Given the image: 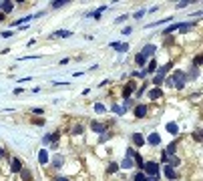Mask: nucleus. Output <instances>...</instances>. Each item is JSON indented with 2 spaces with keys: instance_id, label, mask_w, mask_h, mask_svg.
<instances>
[{
  "instance_id": "nucleus-1",
  "label": "nucleus",
  "mask_w": 203,
  "mask_h": 181,
  "mask_svg": "<svg viewBox=\"0 0 203 181\" xmlns=\"http://www.w3.org/2000/svg\"><path fill=\"white\" fill-rule=\"evenodd\" d=\"M185 72H181V71H175V75L173 76H169V79H165V85H169V87H173V89H183L185 87Z\"/></svg>"
},
{
  "instance_id": "nucleus-34",
  "label": "nucleus",
  "mask_w": 203,
  "mask_h": 181,
  "mask_svg": "<svg viewBox=\"0 0 203 181\" xmlns=\"http://www.w3.org/2000/svg\"><path fill=\"white\" fill-rule=\"evenodd\" d=\"M145 16V10H137L135 12V18H143Z\"/></svg>"
},
{
  "instance_id": "nucleus-2",
  "label": "nucleus",
  "mask_w": 203,
  "mask_h": 181,
  "mask_svg": "<svg viewBox=\"0 0 203 181\" xmlns=\"http://www.w3.org/2000/svg\"><path fill=\"white\" fill-rule=\"evenodd\" d=\"M143 169H145V173H147V175H151V177H157V175H159V165H157V163H153V161L145 163V165H143Z\"/></svg>"
},
{
  "instance_id": "nucleus-28",
  "label": "nucleus",
  "mask_w": 203,
  "mask_h": 181,
  "mask_svg": "<svg viewBox=\"0 0 203 181\" xmlns=\"http://www.w3.org/2000/svg\"><path fill=\"white\" fill-rule=\"evenodd\" d=\"M135 181H147V175H145V173H137V175H135Z\"/></svg>"
},
{
  "instance_id": "nucleus-8",
  "label": "nucleus",
  "mask_w": 203,
  "mask_h": 181,
  "mask_svg": "<svg viewBox=\"0 0 203 181\" xmlns=\"http://www.w3.org/2000/svg\"><path fill=\"white\" fill-rule=\"evenodd\" d=\"M145 115H147V107H145V105H139V107H135V117L143 119Z\"/></svg>"
},
{
  "instance_id": "nucleus-32",
  "label": "nucleus",
  "mask_w": 203,
  "mask_h": 181,
  "mask_svg": "<svg viewBox=\"0 0 203 181\" xmlns=\"http://www.w3.org/2000/svg\"><path fill=\"white\" fill-rule=\"evenodd\" d=\"M187 4H191L189 0H181V2H177V6H179V8H185V6H187Z\"/></svg>"
},
{
  "instance_id": "nucleus-22",
  "label": "nucleus",
  "mask_w": 203,
  "mask_h": 181,
  "mask_svg": "<svg viewBox=\"0 0 203 181\" xmlns=\"http://www.w3.org/2000/svg\"><path fill=\"white\" fill-rule=\"evenodd\" d=\"M173 153H175V143H171V145H169V147H167V151H165V155H163V159H167V157H169V155H173Z\"/></svg>"
},
{
  "instance_id": "nucleus-14",
  "label": "nucleus",
  "mask_w": 203,
  "mask_h": 181,
  "mask_svg": "<svg viewBox=\"0 0 203 181\" xmlns=\"http://www.w3.org/2000/svg\"><path fill=\"white\" fill-rule=\"evenodd\" d=\"M12 8H14V4H12L10 0H4V2H2V10H4V14L12 12Z\"/></svg>"
},
{
  "instance_id": "nucleus-25",
  "label": "nucleus",
  "mask_w": 203,
  "mask_h": 181,
  "mask_svg": "<svg viewBox=\"0 0 203 181\" xmlns=\"http://www.w3.org/2000/svg\"><path fill=\"white\" fill-rule=\"evenodd\" d=\"M165 79L163 76H159V75H155V79H153V85H157V87H161V83H163Z\"/></svg>"
},
{
  "instance_id": "nucleus-35",
  "label": "nucleus",
  "mask_w": 203,
  "mask_h": 181,
  "mask_svg": "<svg viewBox=\"0 0 203 181\" xmlns=\"http://www.w3.org/2000/svg\"><path fill=\"white\" fill-rule=\"evenodd\" d=\"M189 76H191V79H195V76H197V68H191V72H189Z\"/></svg>"
},
{
  "instance_id": "nucleus-36",
  "label": "nucleus",
  "mask_w": 203,
  "mask_h": 181,
  "mask_svg": "<svg viewBox=\"0 0 203 181\" xmlns=\"http://www.w3.org/2000/svg\"><path fill=\"white\" fill-rule=\"evenodd\" d=\"M109 137H111V133H107V131H105V133L101 135V141H107V139H109Z\"/></svg>"
},
{
  "instance_id": "nucleus-37",
  "label": "nucleus",
  "mask_w": 203,
  "mask_h": 181,
  "mask_svg": "<svg viewBox=\"0 0 203 181\" xmlns=\"http://www.w3.org/2000/svg\"><path fill=\"white\" fill-rule=\"evenodd\" d=\"M135 155V149H127V157H133Z\"/></svg>"
},
{
  "instance_id": "nucleus-9",
  "label": "nucleus",
  "mask_w": 203,
  "mask_h": 181,
  "mask_svg": "<svg viewBox=\"0 0 203 181\" xmlns=\"http://www.w3.org/2000/svg\"><path fill=\"white\" fill-rule=\"evenodd\" d=\"M91 129L95 131V133H105V131H107V129H105V125L97 123V121H92V123H91Z\"/></svg>"
},
{
  "instance_id": "nucleus-43",
  "label": "nucleus",
  "mask_w": 203,
  "mask_h": 181,
  "mask_svg": "<svg viewBox=\"0 0 203 181\" xmlns=\"http://www.w3.org/2000/svg\"><path fill=\"white\" fill-rule=\"evenodd\" d=\"M0 8H2V2H0Z\"/></svg>"
},
{
  "instance_id": "nucleus-13",
  "label": "nucleus",
  "mask_w": 203,
  "mask_h": 181,
  "mask_svg": "<svg viewBox=\"0 0 203 181\" xmlns=\"http://www.w3.org/2000/svg\"><path fill=\"white\" fill-rule=\"evenodd\" d=\"M71 30H56L54 34H50V38H56V36H60V38H67V36H71Z\"/></svg>"
},
{
  "instance_id": "nucleus-20",
  "label": "nucleus",
  "mask_w": 203,
  "mask_h": 181,
  "mask_svg": "<svg viewBox=\"0 0 203 181\" xmlns=\"http://www.w3.org/2000/svg\"><path fill=\"white\" fill-rule=\"evenodd\" d=\"M133 165H135V163L131 161V157H125V161L121 163V167H123V169H131V167H133Z\"/></svg>"
},
{
  "instance_id": "nucleus-29",
  "label": "nucleus",
  "mask_w": 203,
  "mask_h": 181,
  "mask_svg": "<svg viewBox=\"0 0 203 181\" xmlns=\"http://www.w3.org/2000/svg\"><path fill=\"white\" fill-rule=\"evenodd\" d=\"M20 173H22V179H24V181H30V171H26V169H22V171H20Z\"/></svg>"
},
{
  "instance_id": "nucleus-26",
  "label": "nucleus",
  "mask_w": 203,
  "mask_h": 181,
  "mask_svg": "<svg viewBox=\"0 0 203 181\" xmlns=\"http://www.w3.org/2000/svg\"><path fill=\"white\" fill-rule=\"evenodd\" d=\"M135 62H137V65H145V57H143V54H137V57H135Z\"/></svg>"
},
{
  "instance_id": "nucleus-17",
  "label": "nucleus",
  "mask_w": 203,
  "mask_h": 181,
  "mask_svg": "<svg viewBox=\"0 0 203 181\" xmlns=\"http://www.w3.org/2000/svg\"><path fill=\"white\" fill-rule=\"evenodd\" d=\"M167 131H169L171 135H177V133H179V127H177V123H167Z\"/></svg>"
},
{
  "instance_id": "nucleus-12",
  "label": "nucleus",
  "mask_w": 203,
  "mask_h": 181,
  "mask_svg": "<svg viewBox=\"0 0 203 181\" xmlns=\"http://www.w3.org/2000/svg\"><path fill=\"white\" fill-rule=\"evenodd\" d=\"M133 90H135V83H129V85L123 89V97H125V99H129V95L133 93Z\"/></svg>"
},
{
  "instance_id": "nucleus-6",
  "label": "nucleus",
  "mask_w": 203,
  "mask_h": 181,
  "mask_svg": "<svg viewBox=\"0 0 203 181\" xmlns=\"http://www.w3.org/2000/svg\"><path fill=\"white\" fill-rule=\"evenodd\" d=\"M38 161L42 163V165L49 163V151H46V149H40V151H38Z\"/></svg>"
},
{
  "instance_id": "nucleus-16",
  "label": "nucleus",
  "mask_w": 203,
  "mask_h": 181,
  "mask_svg": "<svg viewBox=\"0 0 203 181\" xmlns=\"http://www.w3.org/2000/svg\"><path fill=\"white\" fill-rule=\"evenodd\" d=\"M161 95H163V93H161L159 87H157V89H151V90H149V99H159Z\"/></svg>"
},
{
  "instance_id": "nucleus-21",
  "label": "nucleus",
  "mask_w": 203,
  "mask_h": 181,
  "mask_svg": "<svg viewBox=\"0 0 203 181\" xmlns=\"http://www.w3.org/2000/svg\"><path fill=\"white\" fill-rule=\"evenodd\" d=\"M169 68H171V65H165V67L157 68V71H159V72H157V75H159V76H163V79H165V75H167V71H169Z\"/></svg>"
},
{
  "instance_id": "nucleus-19",
  "label": "nucleus",
  "mask_w": 203,
  "mask_h": 181,
  "mask_svg": "<svg viewBox=\"0 0 203 181\" xmlns=\"http://www.w3.org/2000/svg\"><path fill=\"white\" fill-rule=\"evenodd\" d=\"M179 28H181V22H177V24H171V26H167V28H165V34L175 32V30H179Z\"/></svg>"
},
{
  "instance_id": "nucleus-27",
  "label": "nucleus",
  "mask_w": 203,
  "mask_h": 181,
  "mask_svg": "<svg viewBox=\"0 0 203 181\" xmlns=\"http://www.w3.org/2000/svg\"><path fill=\"white\" fill-rule=\"evenodd\" d=\"M113 111H115L117 115H123V113H125V109H123L121 105H113Z\"/></svg>"
},
{
  "instance_id": "nucleus-38",
  "label": "nucleus",
  "mask_w": 203,
  "mask_h": 181,
  "mask_svg": "<svg viewBox=\"0 0 203 181\" xmlns=\"http://www.w3.org/2000/svg\"><path fill=\"white\" fill-rule=\"evenodd\" d=\"M133 32V28H131V26H127V28H123V34H131Z\"/></svg>"
},
{
  "instance_id": "nucleus-3",
  "label": "nucleus",
  "mask_w": 203,
  "mask_h": 181,
  "mask_svg": "<svg viewBox=\"0 0 203 181\" xmlns=\"http://www.w3.org/2000/svg\"><path fill=\"white\" fill-rule=\"evenodd\" d=\"M163 171H165V175L169 177V179H177V171L173 169V165H165Z\"/></svg>"
},
{
  "instance_id": "nucleus-24",
  "label": "nucleus",
  "mask_w": 203,
  "mask_h": 181,
  "mask_svg": "<svg viewBox=\"0 0 203 181\" xmlns=\"http://www.w3.org/2000/svg\"><path fill=\"white\" fill-rule=\"evenodd\" d=\"M64 4H68L67 0H54V2H53V8H60V6H64Z\"/></svg>"
},
{
  "instance_id": "nucleus-31",
  "label": "nucleus",
  "mask_w": 203,
  "mask_h": 181,
  "mask_svg": "<svg viewBox=\"0 0 203 181\" xmlns=\"http://www.w3.org/2000/svg\"><path fill=\"white\" fill-rule=\"evenodd\" d=\"M81 133H82V127H81V125H77V127L73 129V135H81Z\"/></svg>"
},
{
  "instance_id": "nucleus-30",
  "label": "nucleus",
  "mask_w": 203,
  "mask_h": 181,
  "mask_svg": "<svg viewBox=\"0 0 203 181\" xmlns=\"http://www.w3.org/2000/svg\"><path fill=\"white\" fill-rule=\"evenodd\" d=\"M109 171H111V173L119 171V163H111V165H109Z\"/></svg>"
},
{
  "instance_id": "nucleus-15",
  "label": "nucleus",
  "mask_w": 203,
  "mask_h": 181,
  "mask_svg": "<svg viewBox=\"0 0 203 181\" xmlns=\"http://www.w3.org/2000/svg\"><path fill=\"white\" fill-rule=\"evenodd\" d=\"M63 163H64V157H63V155H54V157H53V165H54V167H63Z\"/></svg>"
},
{
  "instance_id": "nucleus-39",
  "label": "nucleus",
  "mask_w": 203,
  "mask_h": 181,
  "mask_svg": "<svg viewBox=\"0 0 203 181\" xmlns=\"http://www.w3.org/2000/svg\"><path fill=\"white\" fill-rule=\"evenodd\" d=\"M12 36V32H10V30H6V32H2V38H10Z\"/></svg>"
},
{
  "instance_id": "nucleus-4",
  "label": "nucleus",
  "mask_w": 203,
  "mask_h": 181,
  "mask_svg": "<svg viewBox=\"0 0 203 181\" xmlns=\"http://www.w3.org/2000/svg\"><path fill=\"white\" fill-rule=\"evenodd\" d=\"M155 50H157V46H155V44H147V46H143V50H141V54H143V57H151V54L155 53Z\"/></svg>"
},
{
  "instance_id": "nucleus-40",
  "label": "nucleus",
  "mask_w": 203,
  "mask_h": 181,
  "mask_svg": "<svg viewBox=\"0 0 203 181\" xmlns=\"http://www.w3.org/2000/svg\"><path fill=\"white\" fill-rule=\"evenodd\" d=\"M56 181H68L67 177H56Z\"/></svg>"
},
{
  "instance_id": "nucleus-18",
  "label": "nucleus",
  "mask_w": 203,
  "mask_h": 181,
  "mask_svg": "<svg viewBox=\"0 0 203 181\" xmlns=\"http://www.w3.org/2000/svg\"><path fill=\"white\" fill-rule=\"evenodd\" d=\"M133 159H135V165L143 169V165H145V163H143V157H141V155H139V153H137V151H135V155H133Z\"/></svg>"
},
{
  "instance_id": "nucleus-42",
  "label": "nucleus",
  "mask_w": 203,
  "mask_h": 181,
  "mask_svg": "<svg viewBox=\"0 0 203 181\" xmlns=\"http://www.w3.org/2000/svg\"><path fill=\"white\" fill-rule=\"evenodd\" d=\"M2 155H4V149H2V147H0V157H2Z\"/></svg>"
},
{
  "instance_id": "nucleus-11",
  "label": "nucleus",
  "mask_w": 203,
  "mask_h": 181,
  "mask_svg": "<svg viewBox=\"0 0 203 181\" xmlns=\"http://www.w3.org/2000/svg\"><path fill=\"white\" fill-rule=\"evenodd\" d=\"M133 143H135L137 147H141V145L145 143V137H143L141 133H133Z\"/></svg>"
},
{
  "instance_id": "nucleus-33",
  "label": "nucleus",
  "mask_w": 203,
  "mask_h": 181,
  "mask_svg": "<svg viewBox=\"0 0 203 181\" xmlns=\"http://www.w3.org/2000/svg\"><path fill=\"white\" fill-rule=\"evenodd\" d=\"M95 111H97V113H105V107H103V105H99V103H97V105H95Z\"/></svg>"
},
{
  "instance_id": "nucleus-7",
  "label": "nucleus",
  "mask_w": 203,
  "mask_h": 181,
  "mask_svg": "<svg viewBox=\"0 0 203 181\" xmlns=\"http://www.w3.org/2000/svg\"><path fill=\"white\" fill-rule=\"evenodd\" d=\"M147 141H149V145H159L161 137H159V133H151L149 137H147Z\"/></svg>"
},
{
  "instance_id": "nucleus-5",
  "label": "nucleus",
  "mask_w": 203,
  "mask_h": 181,
  "mask_svg": "<svg viewBox=\"0 0 203 181\" xmlns=\"http://www.w3.org/2000/svg\"><path fill=\"white\" fill-rule=\"evenodd\" d=\"M111 46L115 48V50H119V53H127V50H129V44L127 42H111Z\"/></svg>"
},
{
  "instance_id": "nucleus-10",
  "label": "nucleus",
  "mask_w": 203,
  "mask_h": 181,
  "mask_svg": "<svg viewBox=\"0 0 203 181\" xmlns=\"http://www.w3.org/2000/svg\"><path fill=\"white\" fill-rule=\"evenodd\" d=\"M10 165H12L10 169H12L14 173H20V171H22V163H20V159H12V163H10Z\"/></svg>"
},
{
  "instance_id": "nucleus-23",
  "label": "nucleus",
  "mask_w": 203,
  "mask_h": 181,
  "mask_svg": "<svg viewBox=\"0 0 203 181\" xmlns=\"http://www.w3.org/2000/svg\"><path fill=\"white\" fill-rule=\"evenodd\" d=\"M153 71H157V62L155 61H151L149 65H147V68H145V72H153Z\"/></svg>"
},
{
  "instance_id": "nucleus-41",
  "label": "nucleus",
  "mask_w": 203,
  "mask_h": 181,
  "mask_svg": "<svg viewBox=\"0 0 203 181\" xmlns=\"http://www.w3.org/2000/svg\"><path fill=\"white\" fill-rule=\"evenodd\" d=\"M147 181H159V179H157V177H151V179H147Z\"/></svg>"
}]
</instances>
